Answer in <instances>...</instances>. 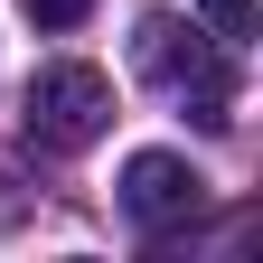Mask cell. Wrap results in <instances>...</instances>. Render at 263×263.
Instances as JSON below:
<instances>
[{
	"label": "cell",
	"mask_w": 263,
	"mask_h": 263,
	"mask_svg": "<svg viewBox=\"0 0 263 263\" xmlns=\"http://www.w3.org/2000/svg\"><path fill=\"white\" fill-rule=\"evenodd\" d=\"M197 19H207L226 47H245V38H254V0H197Z\"/></svg>",
	"instance_id": "4"
},
{
	"label": "cell",
	"mask_w": 263,
	"mask_h": 263,
	"mask_svg": "<svg viewBox=\"0 0 263 263\" xmlns=\"http://www.w3.org/2000/svg\"><path fill=\"white\" fill-rule=\"evenodd\" d=\"M104 122H113V76L104 66H85V57H66V66H38L19 94V132H28V151H47V160H76L104 141Z\"/></svg>",
	"instance_id": "1"
},
{
	"label": "cell",
	"mask_w": 263,
	"mask_h": 263,
	"mask_svg": "<svg viewBox=\"0 0 263 263\" xmlns=\"http://www.w3.org/2000/svg\"><path fill=\"white\" fill-rule=\"evenodd\" d=\"M28 19L38 28H85V0H28Z\"/></svg>",
	"instance_id": "5"
},
{
	"label": "cell",
	"mask_w": 263,
	"mask_h": 263,
	"mask_svg": "<svg viewBox=\"0 0 263 263\" xmlns=\"http://www.w3.org/2000/svg\"><path fill=\"white\" fill-rule=\"evenodd\" d=\"M141 76H160L170 94H197V122H226V66L197 47V28H179L170 10L141 19Z\"/></svg>",
	"instance_id": "2"
},
{
	"label": "cell",
	"mask_w": 263,
	"mask_h": 263,
	"mask_svg": "<svg viewBox=\"0 0 263 263\" xmlns=\"http://www.w3.org/2000/svg\"><path fill=\"white\" fill-rule=\"evenodd\" d=\"M197 197H207V179L179 151H132V170H122V216L132 226H179V216H197Z\"/></svg>",
	"instance_id": "3"
}]
</instances>
